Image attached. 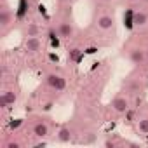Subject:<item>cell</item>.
Instances as JSON below:
<instances>
[{
  "instance_id": "cell-13",
  "label": "cell",
  "mask_w": 148,
  "mask_h": 148,
  "mask_svg": "<svg viewBox=\"0 0 148 148\" xmlns=\"http://www.w3.org/2000/svg\"><path fill=\"white\" fill-rule=\"evenodd\" d=\"M132 2H134V0H132Z\"/></svg>"
},
{
  "instance_id": "cell-7",
  "label": "cell",
  "mask_w": 148,
  "mask_h": 148,
  "mask_svg": "<svg viewBox=\"0 0 148 148\" xmlns=\"http://www.w3.org/2000/svg\"><path fill=\"white\" fill-rule=\"evenodd\" d=\"M35 134L37 136H47V125L45 124H37L35 125Z\"/></svg>"
},
{
  "instance_id": "cell-8",
  "label": "cell",
  "mask_w": 148,
  "mask_h": 148,
  "mask_svg": "<svg viewBox=\"0 0 148 148\" xmlns=\"http://www.w3.org/2000/svg\"><path fill=\"white\" fill-rule=\"evenodd\" d=\"M59 32H61V37H70L71 35V26L68 23H63L61 28H59Z\"/></svg>"
},
{
  "instance_id": "cell-2",
  "label": "cell",
  "mask_w": 148,
  "mask_h": 148,
  "mask_svg": "<svg viewBox=\"0 0 148 148\" xmlns=\"http://www.w3.org/2000/svg\"><path fill=\"white\" fill-rule=\"evenodd\" d=\"M49 84H51L54 89H58V91L64 89V80H63L61 77H58V75H51V77H49Z\"/></svg>"
},
{
  "instance_id": "cell-4",
  "label": "cell",
  "mask_w": 148,
  "mask_h": 148,
  "mask_svg": "<svg viewBox=\"0 0 148 148\" xmlns=\"http://www.w3.org/2000/svg\"><path fill=\"white\" fill-rule=\"evenodd\" d=\"M112 106H113L117 112H125V110H127V99H125V98H117V99L112 103Z\"/></svg>"
},
{
  "instance_id": "cell-6",
  "label": "cell",
  "mask_w": 148,
  "mask_h": 148,
  "mask_svg": "<svg viewBox=\"0 0 148 148\" xmlns=\"http://www.w3.org/2000/svg\"><path fill=\"white\" fill-rule=\"evenodd\" d=\"M9 21H11V14H9L7 9H4L2 12H0V23H2V26H7Z\"/></svg>"
},
{
  "instance_id": "cell-10",
  "label": "cell",
  "mask_w": 148,
  "mask_h": 148,
  "mask_svg": "<svg viewBox=\"0 0 148 148\" xmlns=\"http://www.w3.org/2000/svg\"><path fill=\"white\" fill-rule=\"evenodd\" d=\"M134 23H136V25H145V23H146V16H145L143 12L136 14V16H134Z\"/></svg>"
},
{
  "instance_id": "cell-1",
  "label": "cell",
  "mask_w": 148,
  "mask_h": 148,
  "mask_svg": "<svg viewBox=\"0 0 148 148\" xmlns=\"http://www.w3.org/2000/svg\"><path fill=\"white\" fill-rule=\"evenodd\" d=\"M14 99H16L14 92L7 91V92H4V94H2V98H0V103H2V106H4V108H7L9 105H12V103H14Z\"/></svg>"
},
{
  "instance_id": "cell-11",
  "label": "cell",
  "mask_w": 148,
  "mask_h": 148,
  "mask_svg": "<svg viewBox=\"0 0 148 148\" xmlns=\"http://www.w3.org/2000/svg\"><path fill=\"white\" fill-rule=\"evenodd\" d=\"M139 131H141V132H148V119L139 120Z\"/></svg>"
},
{
  "instance_id": "cell-5",
  "label": "cell",
  "mask_w": 148,
  "mask_h": 148,
  "mask_svg": "<svg viewBox=\"0 0 148 148\" xmlns=\"http://www.w3.org/2000/svg\"><path fill=\"white\" fill-rule=\"evenodd\" d=\"M98 25H99V28L108 30V28H112V25H113V18H112V16H103V18H99Z\"/></svg>"
},
{
  "instance_id": "cell-3",
  "label": "cell",
  "mask_w": 148,
  "mask_h": 148,
  "mask_svg": "<svg viewBox=\"0 0 148 148\" xmlns=\"http://www.w3.org/2000/svg\"><path fill=\"white\" fill-rule=\"evenodd\" d=\"M26 49H28L30 52H37V51L40 49V40H38L37 37H30L28 42H26Z\"/></svg>"
},
{
  "instance_id": "cell-12",
  "label": "cell",
  "mask_w": 148,
  "mask_h": 148,
  "mask_svg": "<svg viewBox=\"0 0 148 148\" xmlns=\"http://www.w3.org/2000/svg\"><path fill=\"white\" fill-rule=\"evenodd\" d=\"M59 139H61V141H66V139H70L68 129H61V132H59Z\"/></svg>"
},
{
  "instance_id": "cell-9",
  "label": "cell",
  "mask_w": 148,
  "mask_h": 148,
  "mask_svg": "<svg viewBox=\"0 0 148 148\" xmlns=\"http://www.w3.org/2000/svg\"><path fill=\"white\" fill-rule=\"evenodd\" d=\"M131 61H132V63L143 61V52H141V51H132V52H131Z\"/></svg>"
}]
</instances>
